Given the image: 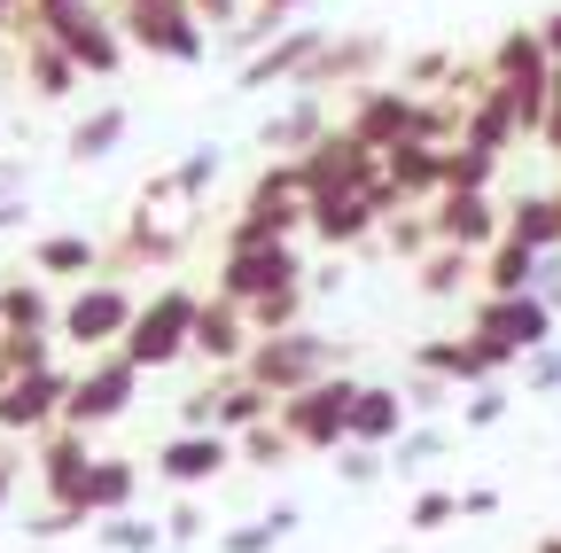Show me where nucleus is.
<instances>
[{"instance_id": "nucleus-57", "label": "nucleus", "mask_w": 561, "mask_h": 553, "mask_svg": "<svg viewBox=\"0 0 561 553\" xmlns=\"http://www.w3.org/2000/svg\"><path fill=\"white\" fill-rule=\"evenodd\" d=\"M9 227H24V195H9V203H0V234H9Z\"/></svg>"}, {"instance_id": "nucleus-38", "label": "nucleus", "mask_w": 561, "mask_h": 553, "mask_svg": "<svg viewBox=\"0 0 561 553\" xmlns=\"http://www.w3.org/2000/svg\"><path fill=\"white\" fill-rule=\"evenodd\" d=\"M500 164H507V157H491V149H476V141H453V149H445V187H491V180H500Z\"/></svg>"}, {"instance_id": "nucleus-52", "label": "nucleus", "mask_w": 561, "mask_h": 553, "mask_svg": "<svg viewBox=\"0 0 561 553\" xmlns=\"http://www.w3.org/2000/svg\"><path fill=\"white\" fill-rule=\"evenodd\" d=\"M24 187H32V164H24V157H0V203L24 195Z\"/></svg>"}, {"instance_id": "nucleus-27", "label": "nucleus", "mask_w": 561, "mask_h": 553, "mask_svg": "<svg viewBox=\"0 0 561 553\" xmlns=\"http://www.w3.org/2000/svg\"><path fill=\"white\" fill-rule=\"evenodd\" d=\"M538 265H546V250H530V242L500 234V242L483 250V289H491V297H515V289H538Z\"/></svg>"}, {"instance_id": "nucleus-40", "label": "nucleus", "mask_w": 561, "mask_h": 553, "mask_svg": "<svg viewBox=\"0 0 561 553\" xmlns=\"http://www.w3.org/2000/svg\"><path fill=\"white\" fill-rule=\"evenodd\" d=\"M297 312H305V281H297V289L257 297V304H250V327H257V335H289V327H297Z\"/></svg>"}, {"instance_id": "nucleus-47", "label": "nucleus", "mask_w": 561, "mask_h": 553, "mask_svg": "<svg viewBox=\"0 0 561 553\" xmlns=\"http://www.w3.org/2000/svg\"><path fill=\"white\" fill-rule=\"evenodd\" d=\"M445 390H453L445 375H421V367H413V382H405V405H413V413H445Z\"/></svg>"}, {"instance_id": "nucleus-37", "label": "nucleus", "mask_w": 561, "mask_h": 553, "mask_svg": "<svg viewBox=\"0 0 561 553\" xmlns=\"http://www.w3.org/2000/svg\"><path fill=\"white\" fill-rule=\"evenodd\" d=\"M110 553H164V522H140V515H102L94 530Z\"/></svg>"}, {"instance_id": "nucleus-13", "label": "nucleus", "mask_w": 561, "mask_h": 553, "mask_svg": "<svg viewBox=\"0 0 561 553\" xmlns=\"http://www.w3.org/2000/svg\"><path fill=\"white\" fill-rule=\"evenodd\" d=\"M437 195H445V149H430V141H390V149H382V180H375V203H382V211L437 203Z\"/></svg>"}, {"instance_id": "nucleus-32", "label": "nucleus", "mask_w": 561, "mask_h": 553, "mask_svg": "<svg viewBox=\"0 0 561 553\" xmlns=\"http://www.w3.org/2000/svg\"><path fill=\"white\" fill-rule=\"evenodd\" d=\"M219 172H227V149H219V141H195V149L172 164V195H180L187 211H195V203H203L210 187H219Z\"/></svg>"}, {"instance_id": "nucleus-28", "label": "nucleus", "mask_w": 561, "mask_h": 553, "mask_svg": "<svg viewBox=\"0 0 561 553\" xmlns=\"http://www.w3.org/2000/svg\"><path fill=\"white\" fill-rule=\"evenodd\" d=\"M125 133H133L125 102H102V110H87L79 125H70V164H102V157H117V149H125Z\"/></svg>"}, {"instance_id": "nucleus-26", "label": "nucleus", "mask_w": 561, "mask_h": 553, "mask_svg": "<svg viewBox=\"0 0 561 553\" xmlns=\"http://www.w3.org/2000/svg\"><path fill=\"white\" fill-rule=\"evenodd\" d=\"M16 39H24V79H32V94H39V102L79 94V79H87V71H79V62H70L47 32H16Z\"/></svg>"}, {"instance_id": "nucleus-25", "label": "nucleus", "mask_w": 561, "mask_h": 553, "mask_svg": "<svg viewBox=\"0 0 561 553\" xmlns=\"http://www.w3.org/2000/svg\"><path fill=\"white\" fill-rule=\"evenodd\" d=\"M32 273L39 281H87V273H102V242L94 234H39L32 242Z\"/></svg>"}, {"instance_id": "nucleus-51", "label": "nucleus", "mask_w": 561, "mask_h": 553, "mask_svg": "<svg viewBox=\"0 0 561 553\" xmlns=\"http://www.w3.org/2000/svg\"><path fill=\"white\" fill-rule=\"evenodd\" d=\"M195 16H203L210 32H234V24H242V0H195Z\"/></svg>"}, {"instance_id": "nucleus-12", "label": "nucleus", "mask_w": 561, "mask_h": 553, "mask_svg": "<svg viewBox=\"0 0 561 553\" xmlns=\"http://www.w3.org/2000/svg\"><path fill=\"white\" fill-rule=\"evenodd\" d=\"M234 460H242V452H234L227 429H172V437L157 445V475L172 483V492H203V483H219Z\"/></svg>"}, {"instance_id": "nucleus-30", "label": "nucleus", "mask_w": 561, "mask_h": 553, "mask_svg": "<svg viewBox=\"0 0 561 553\" xmlns=\"http://www.w3.org/2000/svg\"><path fill=\"white\" fill-rule=\"evenodd\" d=\"M507 234L530 250H561V195H515L507 203Z\"/></svg>"}, {"instance_id": "nucleus-35", "label": "nucleus", "mask_w": 561, "mask_h": 553, "mask_svg": "<svg viewBox=\"0 0 561 553\" xmlns=\"http://www.w3.org/2000/svg\"><path fill=\"white\" fill-rule=\"evenodd\" d=\"M390 250L405 257V265H421L437 250V219H430V203H405V211L390 219Z\"/></svg>"}, {"instance_id": "nucleus-14", "label": "nucleus", "mask_w": 561, "mask_h": 553, "mask_svg": "<svg viewBox=\"0 0 561 553\" xmlns=\"http://www.w3.org/2000/svg\"><path fill=\"white\" fill-rule=\"evenodd\" d=\"M413 367H421V375H445V382H460V390H476V382H500L515 359L500 352V343H483V335L468 327V335H437V343H421Z\"/></svg>"}, {"instance_id": "nucleus-29", "label": "nucleus", "mask_w": 561, "mask_h": 553, "mask_svg": "<svg viewBox=\"0 0 561 553\" xmlns=\"http://www.w3.org/2000/svg\"><path fill=\"white\" fill-rule=\"evenodd\" d=\"M133 492H140V468L133 460H94V475H87V515L102 522V515H133Z\"/></svg>"}, {"instance_id": "nucleus-2", "label": "nucleus", "mask_w": 561, "mask_h": 553, "mask_svg": "<svg viewBox=\"0 0 561 553\" xmlns=\"http://www.w3.org/2000/svg\"><path fill=\"white\" fill-rule=\"evenodd\" d=\"M102 9L117 16V32L157 55V62H203L210 55V24L195 16V0H102Z\"/></svg>"}, {"instance_id": "nucleus-6", "label": "nucleus", "mask_w": 561, "mask_h": 553, "mask_svg": "<svg viewBox=\"0 0 561 553\" xmlns=\"http://www.w3.org/2000/svg\"><path fill=\"white\" fill-rule=\"evenodd\" d=\"M468 327L483 335V343H500V352L523 367L538 343H553V327H561V312L546 304V289H515V297H476V312H468Z\"/></svg>"}, {"instance_id": "nucleus-22", "label": "nucleus", "mask_w": 561, "mask_h": 553, "mask_svg": "<svg viewBox=\"0 0 561 553\" xmlns=\"http://www.w3.org/2000/svg\"><path fill=\"white\" fill-rule=\"evenodd\" d=\"M382 227V203H375V187L367 195H320L312 203V219H305V234L335 257V250H351V242H367Z\"/></svg>"}, {"instance_id": "nucleus-62", "label": "nucleus", "mask_w": 561, "mask_h": 553, "mask_svg": "<svg viewBox=\"0 0 561 553\" xmlns=\"http://www.w3.org/2000/svg\"><path fill=\"white\" fill-rule=\"evenodd\" d=\"M382 553H398V545H382Z\"/></svg>"}, {"instance_id": "nucleus-19", "label": "nucleus", "mask_w": 561, "mask_h": 553, "mask_svg": "<svg viewBox=\"0 0 561 553\" xmlns=\"http://www.w3.org/2000/svg\"><path fill=\"white\" fill-rule=\"evenodd\" d=\"M320 39H328V32H312V24H289V32H273V39H265V47L242 62V79H234V87H242V94H265V87H297V79H305V62L320 55Z\"/></svg>"}, {"instance_id": "nucleus-39", "label": "nucleus", "mask_w": 561, "mask_h": 553, "mask_svg": "<svg viewBox=\"0 0 561 553\" xmlns=\"http://www.w3.org/2000/svg\"><path fill=\"white\" fill-rule=\"evenodd\" d=\"M437 452H445V422H413V429L390 445V468H398V475H413V468H430Z\"/></svg>"}, {"instance_id": "nucleus-42", "label": "nucleus", "mask_w": 561, "mask_h": 553, "mask_svg": "<svg viewBox=\"0 0 561 553\" xmlns=\"http://www.w3.org/2000/svg\"><path fill=\"white\" fill-rule=\"evenodd\" d=\"M55 343H62L55 327H47V335H9V327H0V352H9V367H16V375H32V367H55Z\"/></svg>"}, {"instance_id": "nucleus-45", "label": "nucleus", "mask_w": 561, "mask_h": 553, "mask_svg": "<svg viewBox=\"0 0 561 553\" xmlns=\"http://www.w3.org/2000/svg\"><path fill=\"white\" fill-rule=\"evenodd\" d=\"M445 522H460V492H421L405 507V530H445Z\"/></svg>"}, {"instance_id": "nucleus-59", "label": "nucleus", "mask_w": 561, "mask_h": 553, "mask_svg": "<svg viewBox=\"0 0 561 553\" xmlns=\"http://www.w3.org/2000/svg\"><path fill=\"white\" fill-rule=\"evenodd\" d=\"M538 553H561V538H538Z\"/></svg>"}, {"instance_id": "nucleus-11", "label": "nucleus", "mask_w": 561, "mask_h": 553, "mask_svg": "<svg viewBox=\"0 0 561 553\" xmlns=\"http://www.w3.org/2000/svg\"><path fill=\"white\" fill-rule=\"evenodd\" d=\"M305 281V257H297V242H273V250H227L219 257V297H234V304H257V297H273V289H297Z\"/></svg>"}, {"instance_id": "nucleus-43", "label": "nucleus", "mask_w": 561, "mask_h": 553, "mask_svg": "<svg viewBox=\"0 0 561 553\" xmlns=\"http://www.w3.org/2000/svg\"><path fill=\"white\" fill-rule=\"evenodd\" d=\"M382 468H390V452H382V445H343V452H335V475L351 483V492H367Z\"/></svg>"}, {"instance_id": "nucleus-3", "label": "nucleus", "mask_w": 561, "mask_h": 553, "mask_svg": "<svg viewBox=\"0 0 561 553\" xmlns=\"http://www.w3.org/2000/svg\"><path fill=\"white\" fill-rule=\"evenodd\" d=\"M359 390H367V382H351V375L335 367V375L305 382L297 398H280V429H289L305 452H343V445H351V405H359Z\"/></svg>"}, {"instance_id": "nucleus-8", "label": "nucleus", "mask_w": 561, "mask_h": 553, "mask_svg": "<svg viewBox=\"0 0 561 553\" xmlns=\"http://www.w3.org/2000/svg\"><path fill=\"white\" fill-rule=\"evenodd\" d=\"M133 398H140V367H133L125 352H102V359H87V367H79V382H70L62 422H70V429H110Z\"/></svg>"}, {"instance_id": "nucleus-55", "label": "nucleus", "mask_w": 561, "mask_h": 553, "mask_svg": "<svg viewBox=\"0 0 561 553\" xmlns=\"http://www.w3.org/2000/svg\"><path fill=\"white\" fill-rule=\"evenodd\" d=\"M538 39H546V55L561 62V9H553V16H538Z\"/></svg>"}, {"instance_id": "nucleus-58", "label": "nucleus", "mask_w": 561, "mask_h": 553, "mask_svg": "<svg viewBox=\"0 0 561 553\" xmlns=\"http://www.w3.org/2000/svg\"><path fill=\"white\" fill-rule=\"evenodd\" d=\"M16 9H24V0H0V32H16Z\"/></svg>"}, {"instance_id": "nucleus-21", "label": "nucleus", "mask_w": 561, "mask_h": 553, "mask_svg": "<svg viewBox=\"0 0 561 553\" xmlns=\"http://www.w3.org/2000/svg\"><path fill=\"white\" fill-rule=\"evenodd\" d=\"M351 94H359V102H351V133H359V141L367 149H390V141H405V133H413V87H351Z\"/></svg>"}, {"instance_id": "nucleus-46", "label": "nucleus", "mask_w": 561, "mask_h": 553, "mask_svg": "<svg viewBox=\"0 0 561 553\" xmlns=\"http://www.w3.org/2000/svg\"><path fill=\"white\" fill-rule=\"evenodd\" d=\"M164 538H172V545H195V538H210V530H203V507H195V492H180V507L164 515Z\"/></svg>"}, {"instance_id": "nucleus-36", "label": "nucleus", "mask_w": 561, "mask_h": 553, "mask_svg": "<svg viewBox=\"0 0 561 553\" xmlns=\"http://www.w3.org/2000/svg\"><path fill=\"white\" fill-rule=\"evenodd\" d=\"M234 452L250 460V468H280V460H289V452H305L289 429H280V413H273V422H257V429H242L234 437Z\"/></svg>"}, {"instance_id": "nucleus-44", "label": "nucleus", "mask_w": 561, "mask_h": 553, "mask_svg": "<svg viewBox=\"0 0 561 553\" xmlns=\"http://www.w3.org/2000/svg\"><path fill=\"white\" fill-rule=\"evenodd\" d=\"M515 375H523V390H530V398H553V390H561V343H538V352H530Z\"/></svg>"}, {"instance_id": "nucleus-41", "label": "nucleus", "mask_w": 561, "mask_h": 553, "mask_svg": "<svg viewBox=\"0 0 561 553\" xmlns=\"http://www.w3.org/2000/svg\"><path fill=\"white\" fill-rule=\"evenodd\" d=\"M507 405H515V398H507L500 382H476V390L460 398V429H500V422H507Z\"/></svg>"}, {"instance_id": "nucleus-15", "label": "nucleus", "mask_w": 561, "mask_h": 553, "mask_svg": "<svg viewBox=\"0 0 561 553\" xmlns=\"http://www.w3.org/2000/svg\"><path fill=\"white\" fill-rule=\"evenodd\" d=\"M250 343H257L250 304H234V297L210 289V297H203V312H195V359H203L210 375H227V367H242V359H250Z\"/></svg>"}, {"instance_id": "nucleus-54", "label": "nucleus", "mask_w": 561, "mask_h": 553, "mask_svg": "<svg viewBox=\"0 0 561 553\" xmlns=\"http://www.w3.org/2000/svg\"><path fill=\"white\" fill-rule=\"evenodd\" d=\"M460 515H476V522L500 515V492H483V483H476V492H460Z\"/></svg>"}, {"instance_id": "nucleus-4", "label": "nucleus", "mask_w": 561, "mask_h": 553, "mask_svg": "<svg viewBox=\"0 0 561 553\" xmlns=\"http://www.w3.org/2000/svg\"><path fill=\"white\" fill-rule=\"evenodd\" d=\"M297 180H305V203H320V195H367L382 180V149H367L351 125H328L320 141L297 157Z\"/></svg>"}, {"instance_id": "nucleus-20", "label": "nucleus", "mask_w": 561, "mask_h": 553, "mask_svg": "<svg viewBox=\"0 0 561 553\" xmlns=\"http://www.w3.org/2000/svg\"><path fill=\"white\" fill-rule=\"evenodd\" d=\"M335 117H328V94H305V87H289V102H280L265 125H257V149L265 157H305L320 133H328Z\"/></svg>"}, {"instance_id": "nucleus-24", "label": "nucleus", "mask_w": 561, "mask_h": 553, "mask_svg": "<svg viewBox=\"0 0 561 553\" xmlns=\"http://www.w3.org/2000/svg\"><path fill=\"white\" fill-rule=\"evenodd\" d=\"M468 281H483V250H460V242H437L430 257L413 265V289H421V297H437V304L460 297Z\"/></svg>"}, {"instance_id": "nucleus-34", "label": "nucleus", "mask_w": 561, "mask_h": 553, "mask_svg": "<svg viewBox=\"0 0 561 553\" xmlns=\"http://www.w3.org/2000/svg\"><path fill=\"white\" fill-rule=\"evenodd\" d=\"M453 79H460L453 47H421V55H405V62H398V87H413V94H445Z\"/></svg>"}, {"instance_id": "nucleus-23", "label": "nucleus", "mask_w": 561, "mask_h": 553, "mask_svg": "<svg viewBox=\"0 0 561 553\" xmlns=\"http://www.w3.org/2000/svg\"><path fill=\"white\" fill-rule=\"evenodd\" d=\"M413 429V405H405V390H390V382H367L359 390V405H351V445H398Z\"/></svg>"}, {"instance_id": "nucleus-9", "label": "nucleus", "mask_w": 561, "mask_h": 553, "mask_svg": "<svg viewBox=\"0 0 561 553\" xmlns=\"http://www.w3.org/2000/svg\"><path fill=\"white\" fill-rule=\"evenodd\" d=\"M70 367H32L0 382V437H47L62 422V398H70Z\"/></svg>"}, {"instance_id": "nucleus-5", "label": "nucleus", "mask_w": 561, "mask_h": 553, "mask_svg": "<svg viewBox=\"0 0 561 553\" xmlns=\"http://www.w3.org/2000/svg\"><path fill=\"white\" fill-rule=\"evenodd\" d=\"M242 375H250L257 390H273V398H297L305 382L335 375V343H328V335H312V327L257 335V343H250V359H242Z\"/></svg>"}, {"instance_id": "nucleus-1", "label": "nucleus", "mask_w": 561, "mask_h": 553, "mask_svg": "<svg viewBox=\"0 0 561 553\" xmlns=\"http://www.w3.org/2000/svg\"><path fill=\"white\" fill-rule=\"evenodd\" d=\"M195 312H203V297H195L187 281H164L149 304L133 312V327H125V343H117V352H125L140 375H157V367L187 359V352H195Z\"/></svg>"}, {"instance_id": "nucleus-16", "label": "nucleus", "mask_w": 561, "mask_h": 553, "mask_svg": "<svg viewBox=\"0 0 561 553\" xmlns=\"http://www.w3.org/2000/svg\"><path fill=\"white\" fill-rule=\"evenodd\" d=\"M430 219H437V242H460V250H491L507 234V211L491 203V187H445Z\"/></svg>"}, {"instance_id": "nucleus-18", "label": "nucleus", "mask_w": 561, "mask_h": 553, "mask_svg": "<svg viewBox=\"0 0 561 553\" xmlns=\"http://www.w3.org/2000/svg\"><path fill=\"white\" fill-rule=\"evenodd\" d=\"M180 250H187V227H172V219H157V211H133L125 234H117V250H102V273H110V281H125V273H140V265H172Z\"/></svg>"}, {"instance_id": "nucleus-50", "label": "nucleus", "mask_w": 561, "mask_h": 553, "mask_svg": "<svg viewBox=\"0 0 561 553\" xmlns=\"http://www.w3.org/2000/svg\"><path fill=\"white\" fill-rule=\"evenodd\" d=\"M79 522H94L87 507H47L39 522H32V538H62V530H79Z\"/></svg>"}, {"instance_id": "nucleus-7", "label": "nucleus", "mask_w": 561, "mask_h": 553, "mask_svg": "<svg viewBox=\"0 0 561 553\" xmlns=\"http://www.w3.org/2000/svg\"><path fill=\"white\" fill-rule=\"evenodd\" d=\"M133 312H140V297L125 289V281H87L79 297L62 304V320H55V335L62 343H79V352H117L125 343V327H133Z\"/></svg>"}, {"instance_id": "nucleus-17", "label": "nucleus", "mask_w": 561, "mask_h": 553, "mask_svg": "<svg viewBox=\"0 0 561 553\" xmlns=\"http://www.w3.org/2000/svg\"><path fill=\"white\" fill-rule=\"evenodd\" d=\"M87 437H94V429H70V422H55V429L39 437V483H47L55 507H87V475H94Z\"/></svg>"}, {"instance_id": "nucleus-49", "label": "nucleus", "mask_w": 561, "mask_h": 553, "mask_svg": "<svg viewBox=\"0 0 561 553\" xmlns=\"http://www.w3.org/2000/svg\"><path fill=\"white\" fill-rule=\"evenodd\" d=\"M538 141L561 157V62H553V87H546V125H538Z\"/></svg>"}, {"instance_id": "nucleus-53", "label": "nucleus", "mask_w": 561, "mask_h": 553, "mask_svg": "<svg viewBox=\"0 0 561 553\" xmlns=\"http://www.w3.org/2000/svg\"><path fill=\"white\" fill-rule=\"evenodd\" d=\"M538 289H546V304L561 312V250H546V265H538Z\"/></svg>"}, {"instance_id": "nucleus-60", "label": "nucleus", "mask_w": 561, "mask_h": 553, "mask_svg": "<svg viewBox=\"0 0 561 553\" xmlns=\"http://www.w3.org/2000/svg\"><path fill=\"white\" fill-rule=\"evenodd\" d=\"M9 375H16V367H9V352H0V382H9Z\"/></svg>"}, {"instance_id": "nucleus-33", "label": "nucleus", "mask_w": 561, "mask_h": 553, "mask_svg": "<svg viewBox=\"0 0 561 553\" xmlns=\"http://www.w3.org/2000/svg\"><path fill=\"white\" fill-rule=\"evenodd\" d=\"M0 289H9V312H0V327H9V335H47L62 312L47 304V289L39 281H24V273H16V281H0Z\"/></svg>"}, {"instance_id": "nucleus-31", "label": "nucleus", "mask_w": 561, "mask_h": 553, "mask_svg": "<svg viewBox=\"0 0 561 553\" xmlns=\"http://www.w3.org/2000/svg\"><path fill=\"white\" fill-rule=\"evenodd\" d=\"M305 515L297 507H273V515H250V522H234V530H219V538H210V545H219V553H273L280 538H289Z\"/></svg>"}, {"instance_id": "nucleus-61", "label": "nucleus", "mask_w": 561, "mask_h": 553, "mask_svg": "<svg viewBox=\"0 0 561 553\" xmlns=\"http://www.w3.org/2000/svg\"><path fill=\"white\" fill-rule=\"evenodd\" d=\"M0 312H9V289H0Z\"/></svg>"}, {"instance_id": "nucleus-10", "label": "nucleus", "mask_w": 561, "mask_h": 553, "mask_svg": "<svg viewBox=\"0 0 561 553\" xmlns=\"http://www.w3.org/2000/svg\"><path fill=\"white\" fill-rule=\"evenodd\" d=\"M390 62V39L382 32H328L320 55L305 62V94H328V87H375V71Z\"/></svg>"}, {"instance_id": "nucleus-48", "label": "nucleus", "mask_w": 561, "mask_h": 553, "mask_svg": "<svg viewBox=\"0 0 561 553\" xmlns=\"http://www.w3.org/2000/svg\"><path fill=\"white\" fill-rule=\"evenodd\" d=\"M210 405H219V375H210L203 390H187V398H180V429H210Z\"/></svg>"}, {"instance_id": "nucleus-56", "label": "nucleus", "mask_w": 561, "mask_h": 553, "mask_svg": "<svg viewBox=\"0 0 561 553\" xmlns=\"http://www.w3.org/2000/svg\"><path fill=\"white\" fill-rule=\"evenodd\" d=\"M9 492H16V452H0V507H9Z\"/></svg>"}]
</instances>
